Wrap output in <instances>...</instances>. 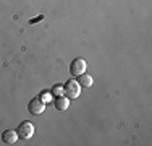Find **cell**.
Returning a JSON list of instances; mask_svg holds the SVG:
<instances>
[{
    "label": "cell",
    "mask_w": 152,
    "mask_h": 146,
    "mask_svg": "<svg viewBox=\"0 0 152 146\" xmlns=\"http://www.w3.org/2000/svg\"><path fill=\"white\" fill-rule=\"evenodd\" d=\"M63 91H65L68 99H76L79 96V93H81V85L78 81H75V80H70V81L65 83Z\"/></svg>",
    "instance_id": "6da1fadb"
},
{
    "label": "cell",
    "mask_w": 152,
    "mask_h": 146,
    "mask_svg": "<svg viewBox=\"0 0 152 146\" xmlns=\"http://www.w3.org/2000/svg\"><path fill=\"white\" fill-rule=\"evenodd\" d=\"M16 133L18 138H21V140H29L34 135V125L31 122H21L20 127L16 128Z\"/></svg>",
    "instance_id": "7a4b0ae2"
},
{
    "label": "cell",
    "mask_w": 152,
    "mask_h": 146,
    "mask_svg": "<svg viewBox=\"0 0 152 146\" xmlns=\"http://www.w3.org/2000/svg\"><path fill=\"white\" fill-rule=\"evenodd\" d=\"M28 109H29V112L32 115H41L42 112L45 111V104H44V101H42L41 97H34V99L29 101Z\"/></svg>",
    "instance_id": "3957f363"
},
{
    "label": "cell",
    "mask_w": 152,
    "mask_h": 146,
    "mask_svg": "<svg viewBox=\"0 0 152 146\" xmlns=\"http://www.w3.org/2000/svg\"><path fill=\"white\" fill-rule=\"evenodd\" d=\"M86 60L84 58H75L73 62H71V65H70V73L73 76H79L81 73H84L86 72Z\"/></svg>",
    "instance_id": "277c9868"
},
{
    "label": "cell",
    "mask_w": 152,
    "mask_h": 146,
    "mask_svg": "<svg viewBox=\"0 0 152 146\" xmlns=\"http://www.w3.org/2000/svg\"><path fill=\"white\" fill-rule=\"evenodd\" d=\"M16 140H18L16 130H5L2 133V141L5 145H13V143H16Z\"/></svg>",
    "instance_id": "5b68a950"
},
{
    "label": "cell",
    "mask_w": 152,
    "mask_h": 146,
    "mask_svg": "<svg viewBox=\"0 0 152 146\" xmlns=\"http://www.w3.org/2000/svg\"><path fill=\"white\" fill-rule=\"evenodd\" d=\"M78 83H79L81 86H84V88H91V86H92V83H94V80H92V76H91V75L81 73V75L78 76Z\"/></svg>",
    "instance_id": "8992f818"
},
{
    "label": "cell",
    "mask_w": 152,
    "mask_h": 146,
    "mask_svg": "<svg viewBox=\"0 0 152 146\" xmlns=\"http://www.w3.org/2000/svg\"><path fill=\"white\" fill-rule=\"evenodd\" d=\"M55 107L58 109V111H65V109H68V97L65 96H60L55 99Z\"/></svg>",
    "instance_id": "52a82bcc"
},
{
    "label": "cell",
    "mask_w": 152,
    "mask_h": 146,
    "mask_svg": "<svg viewBox=\"0 0 152 146\" xmlns=\"http://www.w3.org/2000/svg\"><path fill=\"white\" fill-rule=\"evenodd\" d=\"M52 93H55V94H60L61 91H60V88H55V91H52Z\"/></svg>",
    "instance_id": "ba28073f"
}]
</instances>
